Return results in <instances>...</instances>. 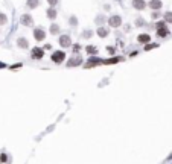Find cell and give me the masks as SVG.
I'll return each instance as SVG.
<instances>
[{"mask_svg": "<svg viewBox=\"0 0 172 164\" xmlns=\"http://www.w3.org/2000/svg\"><path fill=\"white\" fill-rule=\"evenodd\" d=\"M50 59H52L55 64H61V62L66 59V53H64V52H61V50L53 52V53H52V56H50Z\"/></svg>", "mask_w": 172, "mask_h": 164, "instance_id": "1", "label": "cell"}, {"mask_svg": "<svg viewBox=\"0 0 172 164\" xmlns=\"http://www.w3.org/2000/svg\"><path fill=\"white\" fill-rule=\"evenodd\" d=\"M108 25H110V28H119L122 25V17L120 15H111L108 18Z\"/></svg>", "mask_w": 172, "mask_h": 164, "instance_id": "2", "label": "cell"}, {"mask_svg": "<svg viewBox=\"0 0 172 164\" xmlns=\"http://www.w3.org/2000/svg\"><path fill=\"white\" fill-rule=\"evenodd\" d=\"M31 56H32V59H41V58L44 56V49H41V47H34L32 52H31Z\"/></svg>", "mask_w": 172, "mask_h": 164, "instance_id": "3", "label": "cell"}, {"mask_svg": "<svg viewBox=\"0 0 172 164\" xmlns=\"http://www.w3.org/2000/svg\"><path fill=\"white\" fill-rule=\"evenodd\" d=\"M20 23H22L23 26H32V25H34V18H32L31 14H23L22 18H20Z\"/></svg>", "mask_w": 172, "mask_h": 164, "instance_id": "4", "label": "cell"}, {"mask_svg": "<svg viewBox=\"0 0 172 164\" xmlns=\"http://www.w3.org/2000/svg\"><path fill=\"white\" fill-rule=\"evenodd\" d=\"M34 38L37 41H44L46 40V32L41 28H37V29H34Z\"/></svg>", "mask_w": 172, "mask_h": 164, "instance_id": "5", "label": "cell"}, {"mask_svg": "<svg viewBox=\"0 0 172 164\" xmlns=\"http://www.w3.org/2000/svg\"><path fill=\"white\" fill-rule=\"evenodd\" d=\"M60 46L64 47V49H66V47H70V46H72V38H70L69 35H61V37H60Z\"/></svg>", "mask_w": 172, "mask_h": 164, "instance_id": "6", "label": "cell"}, {"mask_svg": "<svg viewBox=\"0 0 172 164\" xmlns=\"http://www.w3.org/2000/svg\"><path fill=\"white\" fill-rule=\"evenodd\" d=\"M132 8L137 11H143L146 8V2L145 0H132Z\"/></svg>", "mask_w": 172, "mask_h": 164, "instance_id": "7", "label": "cell"}, {"mask_svg": "<svg viewBox=\"0 0 172 164\" xmlns=\"http://www.w3.org/2000/svg\"><path fill=\"white\" fill-rule=\"evenodd\" d=\"M79 64H82V58H81L79 55H76L75 58H70L69 62H67L69 67H76V65H79Z\"/></svg>", "mask_w": 172, "mask_h": 164, "instance_id": "8", "label": "cell"}, {"mask_svg": "<svg viewBox=\"0 0 172 164\" xmlns=\"http://www.w3.org/2000/svg\"><path fill=\"white\" fill-rule=\"evenodd\" d=\"M148 6L151 9H154V11H160V8L163 6V3H161V0H151V2L148 3Z\"/></svg>", "mask_w": 172, "mask_h": 164, "instance_id": "9", "label": "cell"}, {"mask_svg": "<svg viewBox=\"0 0 172 164\" xmlns=\"http://www.w3.org/2000/svg\"><path fill=\"white\" fill-rule=\"evenodd\" d=\"M137 41L142 43V44H148V43L151 41V37H149L148 34H140V35L137 37Z\"/></svg>", "mask_w": 172, "mask_h": 164, "instance_id": "10", "label": "cell"}, {"mask_svg": "<svg viewBox=\"0 0 172 164\" xmlns=\"http://www.w3.org/2000/svg\"><path fill=\"white\" fill-rule=\"evenodd\" d=\"M17 46H19L20 49H28V47H29V43H28L26 38L20 37V38H17Z\"/></svg>", "mask_w": 172, "mask_h": 164, "instance_id": "11", "label": "cell"}, {"mask_svg": "<svg viewBox=\"0 0 172 164\" xmlns=\"http://www.w3.org/2000/svg\"><path fill=\"white\" fill-rule=\"evenodd\" d=\"M96 34H98L101 38H107V37H108V29H107V28L99 26V28H98V31H96Z\"/></svg>", "mask_w": 172, "mask_h": 164, "instance_id": "12", "label": "cell"}, {"mask_svg": "<svg viewBox=\"0 0 172 164\" xmlns=\"http://www.w3.org/2000/svg\"><path fill=\"white\" fill-rule=\"evenodd\" d=\"M40 5V0H26V6L29 9H35Z\"/></svg>", "mask_w": 172, "mask_h": 164, "instance_id": "13", "label": "cell"}, {"mask_svg": "<svg viewBox=\"0 0 172 164\" xmlns=\"http://www.w3.org/2000/svg\"><path fill=\"white\" fill-rule=\"evenodd\" d=\"M169 35V29L167 28H160V29H157V37H167Z\"/></svg>", "mask_w": 172, "mask_h": 164, "instance_id": "14", "label": "cell"}, {"mask_svg": "<svg viewBox=\"0 0 172 164\" xmlns=\"http://www.w3.org/2000/svg\"><path fill=\"white\" fill-rule=\"evenodd\" d=\"M46 14H47V18H50V20H55V18H57V11L53 9V6H50Z\"/></svg>", "mask_w": 172, "mask_h": 164, "instance_id": "15", "label": "cell"}, {"mask_svg": "<svg viewBox=\"0 0 172 164\" xmlns=\"http://www.w3.org/2000/svg\"><path fill=\"white\" fill-rule=\"evenodd\" d=\"M85 52H87L88 55H91V56L98 55V49H96L95 46H87V47H85Z\"/></svg>", "mask_w": 172, "mask_h": 164, "instance_id": "16", "label": "cell"}, {"mask_svg": "<svg viewBox=\"0 0 172 164\" xmlns=\"http://www.w3.org/2000/svg\"><path fill=\"white\" fill-rule=\"evenodd\" d=\"M99 62H104V61H102V59H99V58H90V59L87 61V67L96 65V64H99Z\"/></svg>", "mask_w": 172, "mask_h": 164, "instance_id": "17", "label": "cell"}, {"mask_svg": "<svg viewBox=\"0 0 172 164\" xmlns=\"http://www.w3.org/2000/svg\"><path fill=\"white\" fill-rule=\"evenodd\" d=\"M50 34H52V35H58V34H60V26L53 23V25L50 26Z\"/></svg>", "mask_w": 172, "mask_h": 164, "instance_id": "18", "label": "cell"}, {"mask_svg": "<svg viewBox=\"0 0 172 164\" xmlns=\"http://www.w3.org/2000/svg\"><path fill=\"white\" fill-rule=\"evenodd\" d=\"M163 18H164L166 23H172V12H170V11L164 12V14H163Z\"/></svg>", "mask_w": 172, "mask_h": 164, "instance_id": "19", "label": "cell"}, {"mask_svg": "<svg viewBox=\"0 0 172 164\" xmlns=\"http://www.w3.org/2000/svg\"><path fill=\"white\" fill-rule=\"evenodd\" d=\"M8 23V17L3 14V12H0V26H3V25H6Z\"/></svg>", "mask_w": 172, "mask_h": 164, "instance_id": "20", "label": "cell"}, {"mask_svg": "<svg viewBox=\"0 0 172 164\" xmlns=\"http://www.w3.org/2000/svg\"><path fill=\"white\" fill-rule=\"evenodd\" d=\"M143 25H145V20H143L142 17H139V18L136 20V26H137V28H142Z\"/></svg>", "mask_w": 172, "mask_h": 164, "instance_id": "21", "label": "cell"}, {"mask_svg": "<svg viewBox=\"0 0 172 164\" xmlns=\"http://www.w3.org/2000/svg\"><path fill=\"white\" fill-rule=\"evenodd\" d=\"M120 61V58H113V59H107V61H104L102 64H113V62H119Z\"/></svg>", "mask_w": 172, "mask_h": 164, "instance_id": "22", "label": "cell"}, {"mask_svg": "<svg viewBox=\"0 0 172 164\" xmlns=\"http://www.w3.org/2000/svg\"><path fill=\"white\" fill-rule=\"evenodd\" d=\"M160 15H161V14H160L158 11H154V12L151 14V18H152V20H158V17H160Z\"/></svg>", "mask_w": 172, "mask_h": 164, "instance_id": "23", "label": "cell"}, {"mask_svg": "<svg viewBox=\"0 0 172 164\" xmlns=\"http://www.w3.org/2000/svg\"><path fill=\"white\" fill-rule=\"evenodd\" d=\"M95 22H96L98 25H102V23L105 22V17H104V15H99V17H96V20H95Z\"/></svg>", "mask_w": 172, "mask_h": 164, "instance_id": "24", "label": "cell"}, {"mask_svg": "<svg viewBox=\"0 0 172 164\" xmlns=\"http://www.w3.org/2000/svg\"><path fill=\"white\" fill-rule=\"evenodd\" d=\"M91 35H93V34H91V31H84L81 37H82V38H90Z\"/></svg>", "mask_w": 172, "mask_h": 164, "instance_id": "25", "label": "cell"}, {"mask_svg": "<svg viewBox=\"0 0 172 164\" xmlns=\"http://www.w3.org/2000/svg\"><path fill=\"white\" fill-rule=\"evenodd\" d=\"M155 28H157V29H160V28H166V22H164V20H163V22H157Z\"/></svg>", "mask_w": 172, "mask_h": 164, "instance_id": "26", "label": "cell"}, {"mask_svg": "<svg viewBox=\"0 0 172 164\" xmlns=\"http://www.w3.org/2000/svg\"><path fill=\"white\" fill-rule=\"evenodd\" d=\"M69 23H70L72 26H76V25H78V20H76V17H70V20H69Z\"/></svg>", "mask_w": 172, "mask_h": 164, "instance_id": "27", "label": "cell"}, {"mask_svg": "<svg viewBox=\"0 0 172 164\" xmlns=\"http://www.w3.org/2000/svg\"><path fill=\"white\" fill-rule=\"evenodd\" d=\"M158 44H145V50H151V49H154V47H157Z\"/></svg>", "mask_w": 172, "mask_h": 164, "instance_id": "28", "label": "cell"}, {"mask_svg": "<svg viewBox=\"0 0 172 164\" xmlns=\"http://www.w3.org/2000/svg\"><path fill=\"white\" fill-rule=\"evenodd\" d=\"M0 161H2V162H6V161H8V155H6V153H2V155H0Z\"/></svg>", "mask_w": 172, "mask_h": 164, "instance_id": "29", "label": "cell"}, {"mask_svg": "<svg viewBox=\"0 0 172 164\" xmlns=\"http://www.w3.org/2000/svg\"><path fill=\"white\" fill-rule=\"evenodd\" d=\"M47 3L50 6H55V5H58V0H47Z\"/></svg>", "mask_w": 172, "mask_h": 164, "instance_id": "30", "label": "cell"}, {"mask_svg": "<svg viewBox=\"0 0 172 164\" xmlns=\"http://www.w3.org/2000/svg\"><path fill=\"white\" fill-rule=\"evenodd\" d=\"M73 50H75V53H78V52L81 50V46H79V44H75V46H73Z\"/></svg>", "mask_w": 172, "mask_h": 164, "instance_id": "31", "label": "cell"}, {"mask_svg": "<svg viewBox=\"0 0 172 164\" xmlns=\"http://www.w3.org/2000/svg\"><path fill=\"white\" fill-rule=\"evenodd\" d=\"M107 50H108V53H111V55L114 53V47H110V46H108V47H107Z\"/></svg>", "mask_w": 172, "mask_h": 164, "instance_id": "32", "label": "cell"}, {"mask_svg": "<svg viewBox=\"0 0 172 164\" xmlns=\"http://www.w3.org/2000/svg\"><path fill=\"white\" fill-rule=\"evenodd\" d=\"M43 49H44V50H49V49H52V46H50V44H46Z\"/></svg>", "mask_w": 172, "mask_h": 164, "instance_id": "33", "label": "cell"}, {"mask_svg": "<svg viewBox=\"0 0 172 164\" xmlns=\"http://www.w3.org/2000/svg\"><path fill=\"white\" fill-rule=\"evenodd\" d=\"M5 67H6V64H5V62H0V69H5Z\"/></svg>", "mask_w": 172, "mask_h": 164, "instance_id": "34", "label": "cell"}, {"mask_svg": "<svg viewBox=\"0 0 172 164\" xmlns=\"http://www.w3.org/2000/svg\"><path fill=\"white\" fill-rule=\"evenodd\" d=\"M167 159H169V161H170V159H172V153H170V155H169V158H167Z\"/></svg>", "mask_w": 172, "mask_h": 164, "instance_id": "35", "label": "cell"}, {"mask_svg": "<svg viewBox=\"0 0 172 164\" xmlns=\"http://www.w3.org/2000/svg\"><path fill=\"white\" fill-rule=\"evenodd\" d=\"M170 164H172V162H170Z\"/></svg>", "mask_w": 172, "mask_h": 164, "instance_id": "36", "label": "cell"}]
</instances>
